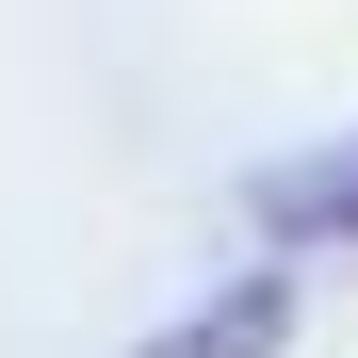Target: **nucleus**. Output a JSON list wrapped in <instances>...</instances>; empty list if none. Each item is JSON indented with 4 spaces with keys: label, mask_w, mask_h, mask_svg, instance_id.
Instances as JSON below:
<instances>
[{
    "label": "nucleus",
    "mask_w": 358,
    "mask_h": 358,
    "mask_svg": "<svg viewBox=\"0 0 358 358\" xmlns=\"http://www.w3.org/2000/svg\"><path fill=\"white\" fill-rule=\"evenodd\" d=\"M293 342V277L261 261V277H228V293H196L179 326H147V358H277Z\"/></svg>",
    "instance_id": "nucleus-1"
},
{
    "label": "nucleus",
    "mask_w": 358,
    "mask_h": 358,
    "mask_svg": "<svg viewBox=\"0 0 358 358\" xmlns=\"http://www.w3.org/2000/svg\"><path fill=\"white\" fill-rule=\"evenodd\" d=\"M245 212H261V245H358V147H326V163H261Z\"/></svg>",
    "instance_id": "nucleus-2"
}]
</instances>
